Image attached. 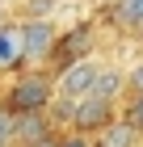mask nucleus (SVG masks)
Here are the masks:
<instances>
[{
  "label": "nucleus",
  "instance_id": "1",
  "mask_svg": "<svg viewBox=\"0 0 143 147\" xmlns=\"http://www.w3.org/2000/svg\"><path fill=\"white\" fill-rule=\"evenodd\" d=\"M51 101H55V80L42 76V71H25V76H17L9 84L0 109L13 113V118H17V113H46Z\"/></svg>",
  "mask_w": 143,
  "mask_h": 147
},
{
  "label": "nucleus",
  "instance_id": "2",
  "mask_svg": "<svg viewBox=\"0 0 143 147\" xmlns=\"http://www.w3.org/2000/svg\"><path fill=\"white\" fill-rule=\"evenodd\" d=\"M101 59L84 55V59H72V63H63V71L55 76V97H67V101H80V97H88L93 92V84H97L101 76Z\"/></svg>",
  "mask_w": 143,
  "mask_h": 147
},
{
  "label": "nucleus",
  "instance_id": "3",
  "mask_svg": "<svg viewBox=\"0 0 143 147\" xmlns=\"http://www.w3.org/2000/svg\"><path fill=\"white\" fill-rule=\"evenodd\" d=\"M21 46H25V63H42L55 55L59 46V30L51 17H25L21 21Z\"/></svg>",
  "mask_w": 143,
  "mask_h": 147
},
{
  "label": "nucleus",
  "instance_id": "4",
  "mask_svg": "<svg viewBox=\"0 0 143 147\" xmlns=\"http://www.w3.org/2000/svg\"><path fill=\"white\" fill-rule=\"evenodd\" d=\"M114 118H118V113H114V101H101V97H80L76 101V109H72V130H76V135H97L101 126L105 122H114Z\"/></svg>",
  "mask_w": 143,
  "mask_h": 147
},
{
  "label": "nucleus",
  "instance_id": "5",
  "mask_svg": "<svg viewBox=\"0 0 143 147\" xmlns=\"http://www.w3.org/2000/svg\"><path fill=\"white\" fill-rule=\"evenodd\" d=\"M46 139H55L46 113H17L13 118V147H38Z\"/></svg>",
  "mask_w": 143,
  "mask_h": 147
},
{
  "label": "nucleus",
  "instance_id": "6",
  "mask_svg": "<svg viewBox=\"0 0 143 147\" xmlns=\"http://www.w3.org/2000/svg\"><path fill=\"white\" fill-rule=\"evenodd\" d=\"M25 63L21 46V21H0V71H13Z\"/></svg>",
  "mask_w": 143,
  "mask_h": 147
},
{
  "label": "nucleus",
  "instance_id": "7",
  "mask_svg": "<svg viewBox=\"0 0 143 147\" xmlns=\"http://www.w3.org/2000/svg\"><path fill=\"white\" fill-rule=\"evenodd\" d=\"M93 147H139V130H135L126 118H114L93 135Z\"/></svg>",
  "mask_w": 143,
  "mask_h": 147
},
{
  "label": "nucleus",
  "instance_id": "8",
  "mask_svg": "<svg viewBox=\"0 0 143 147\" xmlns=\"http://www.w3.org/2000/svg\"><path fill=\"white\" fill-rule=\"evenodd\" d=\"M126 88V80H122V71L118 67H101V76H97V84H93V92L88 97H101V101H118V92Z\"/></svg>",
  "mask_w": 143,
  "mask_h": 147
},
{
  "label": "nucleus",
  "instance_id": "9",
  "mask_svg": "<svg viewBox=\"0 0 143 147\" xmlns=\"http://www.w3.org/2000/svg\"><path fill=\"white\" fill-rule=\"evenodd\" d=\"M114 21L122 30H143V0H114Z\"/></svg>",
  "mask_w": 143,
  "mask_h": 147
},
{
  "label": "nucleus",
  "instance_id": "10",
  "mask_svg": "<svg viewBox=\"0 0 143 147\" xmlns=\"http://www.w3.org/2000/svg\"><path fill=\"white\" fill-rule=\"evenodd\" d=\"M122 118H126V122L143 135V92H135V97H131V105H126V113H122Z\"/></svg>",
  "mask_w": 143,
  "mask_h": 147
},
{
  "label": "nucleus",
  "instance_id": "11",
  "mask_svg": "<svg viewBox=\"0 0 143 147\" xmlns=\"http://www.w3.org/2000/svg\"><path fill=\"white\" fill-rule=\"evenodd\" d=\"M122 80H126L131 97H135V92H143V59H139V63H131V71H122Z\"/></svg>",
  "mask_w": 143,
  "mask_h": 147
},
{
  "label": "nucleus",
  "instance_id": "12",
  "mask_svg": "<svg viewBox=\"0 0 143 147\" xmlns=\"http://www.w3.org/2000/svg\"><path fill=\"white\" fill-rule=\"evenodd\" d=\"M0 147H13V113L0 109Z\"/></svg>",
  "mask_w": 143,
  "mask_h": 147
},
{
  "label": "nucleus",
  "instance_id": "13",
  "mask_svg": "<svg viewBox=\"0 0 143 147\" xmlns=\"http://www.w3.org/2000/svg\"><path fill=\"white\" fill-rule=\"evenodd\" d=\"M55 147H93L84 135H72V139H63V143H55Z\"/></svg>",
  "mask_w": 143,
  "mask_h": 147
},
{
  "label": "nucleus",
  "instance_id": "14",
  "mask_svg": "<svg viewBox=\"0 0 143 147\" xmlns=\"http://www.w3.org/2000/svg\"><path fill=\"white\" fill-rule=\"evenodd\" d=\"M139 34H143V30H139Z\"/></svg>",
  "mask_w": 143,
  "mask_h": 147
}]
</instances>
